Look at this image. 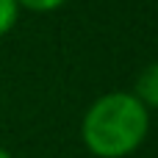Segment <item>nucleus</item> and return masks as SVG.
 I'll return each mask as SVG.
<instances>
[{
  "instance_id": "obj_1",
  "label": "nucleus",
  "mask_w": 158,
  "mask_h": 158,
  "mask_svg": "<svg viewBox=\"0 0 158 158\" xmlns=\"http://www.w3.org/2000/svg\"><path fill=\"white\" fill-rule=\"evenodd\" d=\"M150 131V111L133 92H108L94 100L81 122V139L97 158H125L142 147Z\"/></svg>"
},
{
  "instance_id": "obj_2",
  "label": "nucleus",
  "mask_w": 158,
  "mask_h": 158,
  "mask_svg": "<svg viewBox=\"0 0 158 158\" xmlns=\"http://www.w3.org/2000/svg\"><path fill=\"white\" fill-rule=\"evenodd\" d=\"M133 94H136V100H139L147 111H150V108L158 111V61L147 64V67L139 72Z\"/></svg>"
},
{
  "instance_id": "obj_3",
  "label": "nucleus",
  "mask_w": 158,
  "mask_h": 158,
  "mask_svg": "<svg viewBox=\"0 0 158 158\" xmlns=\"http://www.w3.org/2000/svg\"><path fill=\"white\" fill-rule=\"evenodd\" d=\"M17 17H19L17 0H0V36H6L17 25Z\"/></svg>"
},
{
  "instance_id": "obj_4",
  "label": "nucleus",
  "mask_w": 158,
  "mask_h": 158,
  "mask_svg": "<svg viewBox=\"0 0 158 158\" xmlns=\"http://www.w3.org/2000/svg\"><path fill=\"white\" fill-rule=\"evenodd\" d=\"M67 0H17L19 8H28V11H36V14H47V11H56L61 8Z\"/></svg>"
},
{
  "instance_id": "obj_5",
  "label": "nucleus",
  "mask_w": 158,
  "mask_h": 158,
  "mask_svg": "<svg viewBox=\"0 0 158 158\" xmlns=\"http://www.w3.org/2000/svg\"><path fill=\"white\" fill-rule=\"evenodd\" d=\"M0 158H11V153H8V150H3V147H0Z\"/></svg>"
}]
</instances>
